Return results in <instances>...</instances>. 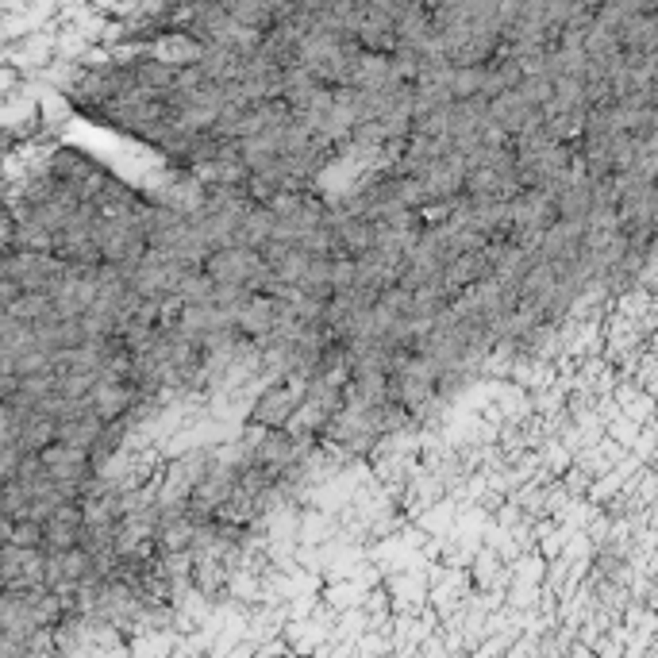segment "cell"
Segmentation results:
<instances>
[{
  "instance_id": "obj_1",
  "label": "cell",
  "mask_w": 658,
  "mask_h": 658,
  "mask_svg": "<svg viewBox=\"0 0 658 658\" xmlns=\"http://www.w3.org/2000/svg\"><path fill=\"white\" fill-rule=\"evenodd\" d=\"M304 393H309V374L293 370V377L270 385V389L254 400V424H262V427H285V420H289L293 409L304 400Z\"/></svg>"
}]
</instances>
